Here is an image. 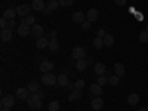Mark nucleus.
<instances>
[{"instance_id": "obj_15", "label": "nucleus", "mask_w": 148, "mask_h": 111, "mask_svg": "<svg viewBox=\"0 0 148 111\" xmlns=\"http://www.w3.org/2000/svg\"><path fill=\"white\" fill-rule=\"evenodd\" d=\"M31 8H33L34 10H37V12H43V10L46 9V6H45V2H43V0H33Z\"/></svg>"}, {"instance_id": "obj_20", "label": "nucleus", "mask_w": 148, "mask_h": 111, "mask_svg": "<svg viewBox=\"0 0 148 111\" xmlns=\"http://www.w3.org/2000/svg\"><path fill=\"white\" fill-rule=\"evenodd\" d=\"M47 47H49V51H52V52H58L59 51V42H58V39H51V40H49Z\"/></svg>"}, {"instance_id": "obj_7", "label": "nucleus", "mask_w": 148, "mask_h": 111, "mask_svg": "<svg viewBox=\"0 0 148 111\" xmlns=\"http://www.w3.org/2000/svg\"><path fill=\"white\" fill-rule=\"evenodd\" d=\"M92 110H95V111H99V110H102L104 108V99L101 96H95L93 99H92Z\"/></svg>"}, {"instance_id": "obj_40", "label": "nucleus", "mask_w": 148, "mask_h": 111, "mask_svg": "<svg viewBox=\"0 0 148 111\" xmlns=\"http://www.w3.org/2000/svg\"><path fill=\"white\" fill-rule=\"evenodd\" d=\"M114 3L117 6H125L126 5V0H114Z\"/></svg>"}, {"instance_id": "obj_34", "label": "nucleus", "mask_w": 148, "mask_h": 111, "mask_svg": "<svg viewBox=\"0 0 148 111\" xmlns=\"http://www.w3.org/2000/svg\"><path fill=\"white\" fill-rule=\"evenodd\" d=\"M59 2V6H64V8H68L74 3V0H58Z\"/></svg>"}, {"instance_id": "obj_8", "label": "nucleus", "mask_w": 148, "mask_h": 111, "mask_svg": "<svg viewBox=\"0 0 148 111\" xmlns=\"http://www.w3.org/2000/svg\"><path fill=\"white\" fill-rule=\"evenodd\" d=\"M53 68H55V65H53V62H51V61H43V62L40 64V67H39V70H40L43 74L51 73Z\"/></svg>"}, {"instance_id": "obj_48", "label": "nucleus", "mask_w": 148, "mask_h": 111, "mask_svg": "<svg viewBox=\"0 0 148 111\" xmlns=\"http://www.w3.org/2000/svg\"><path fill=\"white\" fill-rule=\"evenodd\" d=\"M92 62H93V56H92V58H89V59H88V64H92Z\"/></svg>"}, {"instance_id": "obj_11", "label": "nucleus", "mask_w": 148, "mask_h": 111, "mask_svg": "<svg viewBox=\"0 0 148 111\" xmlns=\"http://www.w3.org/2000/svg\"><path fill=\"white\" fill-rule=\"evenodd\" d=\"M31 36L36 37V39H40V37H43V27L39 25V24L33 25V27H31Z\"/></svg>"}, {"instance_id": "obj_23", "label": "nucleus", "mask_w": 148, "mask_h": 111, "mask_svg": "<svg viewBox=\"0 0 148 111\" xmlns=\"http://www.w3.org/2000/svg\"><path fill=\"white\" fill-rule=\"evenodd\" d=\"M79 98H82V90H79V89H74L70 95H68V101H77Z\"/></svg>"}, {"instance_id": "obj_41", "label": "nucleus", "mask_w": 148, "mask_h": 111, "mask_svg": "<svg viewBox=\"0 0 148 111\" xmlns=\"http://www.w3.org/2000/svg\"><path fill=\"white\" fill-rule=\"evenodd\" d=\"M67 89H70V90L73 92L74 89H76V86H74V83H68V84H67Z\"/></svg>"}, {"instance_id": "obj_4", "label": "nucleus", "mask_w": 148, "mask_h": 111, "mask_svg": "<svg viewBox=\"0 0 148 111\" xmlns=\"http://www.w3.org/2000/svg\"><path fill=\"white\" fill-rule=\"evenodd\" d=\"M2 107H5V108H12L15 105V96L14 95H8V96H3L2 98Z\"/></svg>"}, {"instance_id": "obj_45", "label": "nucleus", "mask_w": 148, "mask_h": 111, "mask_svg": "<svg viewBox=\"0 0 148 111\" xmlns=\"http://www.w3.org/2000/svg\"><path fill=\"white\" fill-rule=\"evenodd\" d=\"M43 12H45V14H51V12H52V10H51V9H49V8H47V6H46V9H45V10H43Z\"/></svg>"}, {"instance_id": "obj_43", "label": "nucleus", "mask_w": 148, "mask_h": 111, "mask_svg": "<svg viewBox=\"0 0 148 111\" xmlns=\"http://www.w3.org/2000/svg\"><path fill=\"white\" fill-rule=\"evenodd\" d=\"M37 93H39V96H40V98H42V99H43V98H45V96H46V93H45V92H43V90H40V89H39V90H37Z\"/></svg>"}, {"instance_id": "obj_44", "label": "nucleus", "mask_w": 148, "mask_h": 111, "mask_svg": "<svg viewBox=\"0 0 148 111\" xmlns=\"http://www.w3.org/2000/svg\"><path fill=\"white\" fill-rule=\"evenodd\" d=\"M138 111H148V107H139Z\"/></svg>"}, {"instance_id": "obj_19", "label": "nucleus", "mask_w": 148, "mask_h": 111, "mask_svg": "<svg viewBox=\"0 0 148 111\" xmlns=\"http://www.w3.org/2000/svg\"><path fill=\"white\" fill-rule=\"evenodd\" d=\"M127 104H129V105H136V104H139V95L135 93V92H132V93L127 96Z\"/></svg>"}, {"instance_id": "obj_25", "label": "nucleus", "mask_w": 148, "mask_h": 111, "mask_svg": "<svg viewBox=\"0 0 148 111\" xmlns=\"http://www.w3.org/2000/svg\"><path fill=\"white\" fill-rule=\"evenodd\" d=\"M88 61H86V59H79L77 61V64H76V68L79 70V71H84L86 68H88Z\"/></svg>"}, {"instance_id": "obj_30", "label": "nucleus", "mask_w": 148, "mask_h": 111, "mask_svg": "<svg viewBox=\"0 0 148 111\" xmlns=\"http://www.w3.org/2000/svg\"><path fill=\"white\" fill-rule=\"evenodd\" d=\"M102 46H104V39L95 37V40H93V47H95V49H101Z\"/></svg>"}, {"instance_id": "obj_32", "label": "nucleus", "mask_w": 148, "mask_h": 111, "mask_svg": "<svg viewBox=\"0 0 148 111\" xmlns=\"http://www.w3.org/2000/svg\"><path fill=\"white\" fill-rule=\"evenodd\" d=\"M96 83L99 84V86H105V84H108V77H107V76H99Z\"/></svg>"}, {"instance_id": "obj_9", "label": "nucleus", "mask_w": 148, "mask_h": 111, "mask_svg": "<svg viewBox=\"0 0 148 111\" xmlns=\"http://www.w3.org/2000/svg\"><path fill=\"white\" fill-rule=\"evenodd\" d=\"M12 36H14V31H12V28H3L2 31H0V39H2V42H9L12 39Z\"/></svg>"}, {"instance_id": "obj_18", "label": "nucleus", "mask_w": 148, "mask_h": 111, "mask_svg": "<svg viewBox=\"0 0 148 111\" xmlns=\"http://www.w3.org/2000/svg\"><path fill=\"white\" fill-rule=\"evenodd\" d=\"M114 73H116V76H119V77L125 76V73H126L125 65H123L121 62H116V64H114Z\"/></svg>"}, {"instance_id": "obj_16", "label": "nucleus", "mask_w": 148, "mask_h": 111, "mask_svg": "<svg viewBox=\"0 0 148 111\" xmlns=\"http://www.w3.org/2000/svg\"><path fill=\"white\" fill-rule=\"evenodd\" d=\"M71 18H73V21H74V22H77V24H82V22H84V21H86V15L83 14V12H80V10L74 12Z\"/></svg>"}, {"instance_id": "obj_2", "label": "nucleus", "mask_w": 148, "mask_h": 111, "mask_svg": "<svg viewBox=\"0 0 148 111\" xmlns=\"http://www.w3.org/2000/svg\"><path fill=\"white\" fill-rule=\"evenodd\" d=\"M40 80H42V83H43L45 86H53V84L58 83V76H56L53 71H51V73L43 74Z\"/></svg>"}, {"instance_id": "obj_39", "label": "nucleus", "mask_w": 148, "mask_h": 111, "mask_svg": "<svg viewBox=\"0 0 148 111\" xmlns=\"http://www.w3.org/2000/svg\"><path fill=\"white\" fill-rule=\"evenodd\" d=\"M15 25H16V24H15V21H14V19H9V21H8V27H9V28L14 30V28H15Z\"/></svg>"}, {"instance_id": "obj_14", "label": "nucleus", "mask_w": 148, "mask_h": 111, "mask_svg": "<svg viewBox=\"0 0 148 111\" xmlns=\"http://www.w3.org/2000/svg\"><path fill=\"white\" fill-rule=\"evenodd\" d=\"M102 95V86H99L98 83L90 86V98L92 96H101Z\"/></svg>"}, {"instance_id": "obj_38", "label": "nucleus", "mask_w": 148, "mask_h": 111, "mask_svg": "<svg viewBox=\"0 0 148 111\" xmlns=\"http://www.w3.org/2000/svg\"><path fill=\"white\" fill-rule=\"evenodd\" d=\"M105 36H107L105 30H99V31H98V34H96V37H99V39H104Z\"/></svg>"}, {"instance_id": "obj_10", "label": "nucleus", "mask_w": 148, "mask_h": 111, "mask_svg": "<svg viewBox=\"0 0 148 111\" xmlns=\"http://www.w3.org/2000/svg\"><path fill=\"white\" fill-rule=\"evenodd\" d=\"M16 15H18L16 8H12V6H9V8H8V9L3 12V18H6L8 21H9V19H14Z\"/></svg>"}, {"instance_id": "obj_33", "label": "nucleus", "mask_w": 148, "mask_h": 111, "mask_svg": "<svg viewBox=\"0 0 148 111\" xmlns=\"http://www.w3.org/2000/svg\"><path fill=\"white\" fill-rule=\"evenodd\" d=\"M49 111H59V102L52 101L51 104H49Z\"/></svg>"}, {"instance_id": "obj_17", "label": "nucleus", "mask_w": 148, "mask_h": 111, "mask_svg": "<svg viewBox=\"0 0 148 111\" xmlns=\"http://www.w3.org/2000/svg\"><path fill=\"white\" fill-rule=\"evenodd\" d=\"M70 83V80H68V74H62L61 73L59 76H58V83L56 84H59L61 88H67V84Z\"/></svg>"}, {"instance_id": "obj_5", "label": "nucleus", "mask_w": 148, "mask_h": 111, "mask_svg": "<svg viewBox=\"0 0 148 111\" xmlns=\"http://www.w3.org/2000/svg\"><path fill=\"white\" fill-rule=\"evenodd\" d=\"M84 56H86V49L84 47H82V46H77V47H74L73 49V58L74 59H84Z\"/></svg>"}, {"instance_id": "obj_13", "label": "nucleus", "mask_w": 148, "mask_h": 111, "mask_svg": "<svg viewBox=\"0 0 148 111\" xmlns=\"http://www.w3.org/2000/svg\"><path fill=\"white\" fill-rule=\"evenodd\" d=\"M30 95H31V92L27 88H19L16 90V98H19V99H28Z\"/></svg>"}, {"instance_id": "obj_36", "label": "nucleus", "mask_w": 148, "mask_h": 111, "mask_svg": "<svg viewBox=\"0 0 148 111\" xmlns=\"http://www.w3.org/2000/svg\"><path fill=\"white\" fill-rule=\"evenodd\" d=\"M90 24H92L90 21H88V19H86L84 22H82V24H80V25H82V28H83L84 31H88V30L90 28Z\"/></svg>"}, {"instance_id": "obj_24", "label": "nucleus", "mask_w": 148, "mask_h": 111, "mask_svg": "<svg viewBox=\"0 0 148 111\" xmlns=\"http://www.w3.org/2000/svg\"><path fill=\"white\" fill-rule=\"evenodd\" d=\"M27 89H28L31 93L37 92V90H39V83H37L36 80H31V82H28V84H27Z\"/></svg>"}, {"instance_id": "obj_31", "label": "nucleus", "mask_w": 148, "mask_h": 111, "mask_svg": "<svg viewBox=\"0 0 148 111\" xmlns=\"http://www.w3.org/2000/svg\"><path fill=\"white\" fill-rule=\"evenodd\" d=\"M139 42H142V43H148V31H147V30L139 33Z\"/></svg>"}, {"instance_id": "obj_22", "label": "nucleus", "mask_w": 148, "mask_h": 111, "mask_svg": "<svg viewBox=\"0 0 148 111\" xmlns=\"http://www.w3.org/2000/svg\"><path fill=\"white\" fill-rule=\"evenodd\" d=\"M47 45H49V40L46 39L45 36H43V37H40V39H37V42H36L37 49H45V47H47Z\"/></svg>"}, {"instance_id": "obj_50", "label": "nucleus", "mask_w": 148, "mask_h": 111, "mask_svg": "<svg viewBox=\"0 0 148 111\" xmlns=\"http://www.w3.org/2000/svg\"><path fill=\"white\" fill-rule=\"evenodd\" d=\"M47 111H49V110H47Z\"/></svg>"}, {"instance_id": "obj_12", "label": "nucleus", "mask_w": 148, "mask_h": 111, "mask_svg": "<svg viewBox=\"0 0 148 111\" xmlns=\"http://www.w3.org/2000/svg\"><path fill=\"white\" fill-rule=\"evenodd\" d=\"M98 16H99V12H98L96 9H93V8L86 12V19L90 21V22H95L98 19Z\"/></svg>"}, {"instance_id": "obj_47", "label": "nucleus", "mask_w": 148, "mask_h": 111, "mask_svg": "<svg viewBox=\"0 0 148 111\" xmlns=\"http://www.w3.org/2000/svg\"><path fill=\"white\" fill-rule=\"evenodd\" d=\"M2 111H12V108H5V107H2Z\"/></svg>"}, {"instance_id": "obj_46", "label": "nucleus", "mask_w": 148, "mask_h": 111, "mask_svg": "<svg viewBox=\"0 0 148 111\" xmlns=\"http://www.w3.org/2000/svg\"><path fill=\"white\" fill-rule=\"evenodd\" d=\"M61 73H62V74H68V70L67 68H62V71H61Z\"/></svg>"}, {"instance_id": "obj_27", "label": "nucleus", "mask_w": 148, "mask_h": 111, "mask_svg": "<svg viewBox=\"0 0 148 111\" xmlns=\"http://www.w3.org/2000/svg\"><path fill=\"white\" fill-rule=\"evenodd\" d=\"M119 83H120V77L116 76V74H114V76H110V77H108V84H111V86H117Z\"/></svg>"}, {"instance_id": "obj_29", "label": "nucleus", "mask_w": 148, "mask_h": 111, "mask_svg": "<svg viewBox=\"0 0 148 111\" xmlns=\"http://www.w3.org/2000/svg\"><path fill=\"white\" fill-rule=\"evenodd\" d=\"M22 22H25V24H28L30 27H33V25H36V18L34 16H31V15H28V16H25V18H22Z\"/></svg>"}, {"instance_id": "obj_35", "label": "nucleus", "mask_w": 148, "mask_h": 111, "mask_svg": "<svg viewBox=\"0 0 148 111\" xmlns=\"http://www.w3.org/2000/svg\"><path fill=\"white\" fill-rule=\"evenodd\" d=\"M84 84H86V83H84V80H82V79H80V80H76V83H74L76 89H79V90H82V89L84 88Z\"/></svg>"}, {"instance_id": "obj_3", "label": "nucleus", "mask_w": 148, "mask_h": 111, "mask_svg": "<svg viewBox=\"0 0 148 111\" xmlns=\"http://www.w3.org/2000/svg\"><path fill=\"white\" fill-rule=\"evenodd\" d=\"M31 9H33V8H31V5H19V6L16 8L18 16H21V18H25V16H28Z\"/></svg>"}, {"instance_id": "obj_21", "label": "nucleus", "mask_w": 148, "mask_h": 111, "mask_svg": "<svg viewBox=\"0 0 148 111\" xmlns=\"http://www.w3.org/2000/svg\"><path fill=\"white\" fill-rule=\"evenodd\" d=\"M105 71H107L105 64H102V62H96V64H95V73L98 74V76H104Z\"/></svg>"}, {"instance_id": "obj_37", "label": "nucleus", "mask_w": 148, "mask_h": 111, "mask_svg": "<svg viewBox=\"0 0 148 111\" xmlns=\"http://www.w3.org/2000/svg\"><path fill=\"white\" fill-rule=\"evenodd\" d=\"M0 27H2V30H3V28H8V19H6V18L0 19Z\"/></svg>"}, {"instance_id": "obj_1", "label": "nucleus", "mask_w": 148, "mask_h": 111, "mask_svg": "<svg viewBox=\"0 0 148 111\" xmlns=\"http://www.w3.org/2000/svg\"><path fill=\"white\" fill-rule=\"evenodd\" d=\"M27 104H28V107L33 108V110H40V108H42V98L39 96V93H37V92H34V93H31V95L28 96Z\"/></svg>"}, {"instance_id": "obj_26", "label": "nucleus", "mask_w": 148, "mask_h": 111, "mask_svg": "<svg viewBox=\"0 0 148 111\" xmlns=\"http://www.w3.org/2000/svg\"><path fill=\"white\" fill-rule=\"evenodd\" d=\"M114 42H116V39H114V36H111V34H107L104 37V46H113Z\"/></svg>"}, {"instance_id": "obj_28", "label": "nucleus", "mask_w": 148, "mask_h": 111, "mask_svg": "<svg viewBox=\"0 0 148 111\" xmlns=\"http://www.w3.org/2000/svg\"><path fill=\"white\" fill-rule=\"evenodd\" d=\"M46 6L51 9V10H56L59 8V2H58V0H49V3Z\"/></svg>"}, {"instance_id": "obj_6", "label": "nucleus", "mask_w": 148, "mask_h": 111, "mask_svg": "<svg viewBox=\"0 0 148 111\" xmlns=\"http://www.w3.org/2000/svg\"><path fill=\"white\" fill-rule=\"evenodd\" d=\"M18 34L21 37H25V36L31 34V27L28 25V24H25V22H21L18 25Z\"/></svg>"}, {"instance_id": "obj_49", "label": "nucleus", "mask_w": 148, "mask_h": 111, "mask_svg": "<svg viewBox=\"0 0 148 111\" xmlns=\"http://www.w3.org/2000/svg\"><path fill=\"white\" fill-rule=\"evenodd\" d=\"M147 31H148V25H147Z\"/></svg>"}, {"instance_id": "obj_42", "label": "nucleus", "mask_w": 148, "mask_h": 111, "mask_svg": "<svg viewBox=\"0 0 148 111\" xmlns=\"http://www.w3.org/2000/svg\"><path fill=\"white\" fill-rule=\"evenodd\" d=\"M56 34H58V31H56V30L51 31V39H56Z\"/></svg>"}]
</instances>
